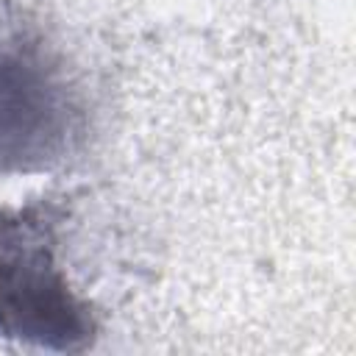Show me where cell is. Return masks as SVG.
<instances>
[{"label":"cell","instance_id":"1","mask_svg":"<svg viewBox=\"0 0 356 356\" xmlns=\"http://www.w3.org/2000/svg\"><path fill=\"white\" fill-rule=\"evenodd\" d=\"M64 209L53 197L0 209V337L81 353L95 345L97 314L58 261Z\"/></svg>","mask_w":356,"mask_h":356},{"label":"cell","instance_id":"2","mask_svg":"<svg viewBox=\"0 0 356 356\" xmlns=\"http://www.w3.org/2000/svg\"><path fill=\"white\" fill-rule=\"evenodd\" d=\"M86 134V103L61 53L22 22H0V175L47 170Z\"/></svg>","mask_w":356,"mask_h":356}]
</instances>
